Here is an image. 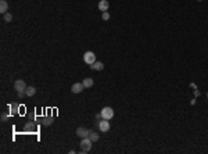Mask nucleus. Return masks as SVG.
<instances>
[{"instance_id": "nucleus-1", "label": "nucleus", "mask_w": 208, "mask_h": 154, "mask_svg": "<svg viewBox=\"0 0 208 154\" xmlns=\"http://www.w3.org/2000/svg\"><path fill=\"white\" fill-rule=\"evenodd\" d=\"M92 139H90L89 136L88 138H82L81 140V149H82V153H88L90 149H92Z\"/></svg>"}, {"instance_id": "nucleus-2", "label": "nucleus", "mask_w": 208, "mask_h": 154, "mask_svg": "<svg viewBox=\"0 0 208 154\" xmlns=\"http://www.w3.org/2000/svg\"><path fill=\"white\" fill-rule=\"evenodd\" d=\"M100 114H101V118L103 119H108V121H110V119L114 117V110H112L111 107H104L103 110L100 111Z\"/></svg>"}, {"instance_id": "nucleus-6", "label": "nucleus", "mask_w": 208, "mask_h": 154, "mask_svg": "<svg viewBox=\"0 0 208 154\" xmlns=\"http://www.w3.org/2000/svg\"><path fill=\"white\" fill-rule=\"evenodd\" d=\"M75 133L79 138H88L90 133V129H86V128H83V126H79V128H76Z\"/></svg>"}, {"instance_id": "nucleus-13", "label": "nucleus", "mask_w": 208, "mask_h": 154, "mask_svg": "<svg viewBox=\"0 0 208 154\" xmlns=\"http://www.w3.org/2000/svg\"><path fill=\"white\" fill-rule=\"evenodd\" d=\"M92 68L94 71H103L104 70V64L101 61H94V63L92 64Z\"/></svg>"}, {"instance_id": "nucleus-16", "label": "nucleus", "mask_w": 208, "mask_h": 154, "mask_svg": "<svg viewBox=\"0 0 208 154\" xmlns=\"http://www.w3.org/2000/svg\"><path fill=\"white\" fill-rule=\"evenodd\" d=\"M89 138L92 139V142H97L99 140V133H96V132H93V131H90V133H89Z\"/></svg>"}, {"instance_id": "nucleus-3", "label": "nucleus", "mask_w": 208, "mask_h": 154, "mask_svg": "<svg viewBox=\"0 0 208 154\" xmlns=\"http://www.w3.org/2000/svg\"><path fill=\"white\" fill-rule=\"evenodd\" d=\"M83 61L86 64H89V65H92V64L96 61V54H94L93 51H86V53L83 54Z\"/></svg>"}, {"instance_id": "nucleus-21", "label": "nucleus", "mask_w": 208, "mask_h": 154, "mask_svg": "<svg viewBox=\"0 0 208 154\" xmlns=\"http://www.w3.org/2000/svg\"><path fill=\"white\" fill-rule=\"evenodd\" d=\"M101 118V114H100V112H99V114H96V119L97 121H99V119Z\"/></svg>"}, {"instance_id": "nucleus-11", "label": "nucleus", "mask_w": 208, "mask_h": 154, "mask_svg": "<svg viewBox=\"0 0 208 154\" xmlns=\"http://www.w3.org/2000/svg\"><path fill=\"white\" fill-rule=\"evenodd\" d=\"M53 122H54L53 117H44V118H42V125H43V126H50V125H53Z\"/></svg>"}, {"instance_id": "nucleus-20", "label": "nucleus", "mask_w": 208, "mask_h": 154, "mask_svg": "<svg viewBox=\"0 0 208 154\" xmlns=\"http://www.w3.org/2000/svg\"><path fill=\"white\" fill-rule=\"evenodd\" d=\"M200 94H201V93H200V90H197V89L194 90V96H196V97H198Z\"/></svg>"}, {"instance_id": "nucleus-19", "label": "nucleus", "mask_w": 208, "mask_h": 154, "mask_svg": "<svg viewBox=\"0 0 208 154\" xmlns=\"http://www.w3.org/2000/svg\"><path fill=\"white\" fill-rule=\"evenodd\" d=\"M7 118H8V115H7L6 112H3V114H1V122H4V121H7Z\"/></svg>"}, {"instance_id": "nucleus-17", "label": "nucleus", "mask_w": 208, "mask_h": 154, "mask_svg": "<svg viewBox=\"0 0 208 154\" xmlns=\"http://www.w3.org/2000/svg\"><path fill=\"white\" fill-rule=\"evenodd\" d=\"M3 15H4V17H3V20H4L6 22H11V21H13V15L10 14V13H6V14H3Z\"/></svg>"}, {"instance_id": "nucleus-5", "label": "nucleus", "mask_w": 208, "mask_h": 154, "mask_svg": "<svg viewBox=\"0 0 208 154\" xmlns=\"http://www.w3.org/2000/svg\"><path fill=\"white\" fill-rule=\"evenodd\" d=\"M99 129H100L101 132H108V131H110V122H108V119L101 118V121H99Z\"/></svg>"}, {"instance_id": "nucleus-22", "label": "nucleus", "mask_w": 208, "mask_h": 154, "mask_svg": "<svg viewBox=\"0 0 208 154\" xmlns=\"http://www.w3.org/2000/svg\"><path fill=\"white\" fill-rule=\"evenodd\" d=\"M207 99H208V92H207Z\"/></svg>"}, {"instance_id": "nucleus-14", "label": "nucleus", "mask_w": 208, "mask_h": 154, "mask_svg": "<svg viewBox=\"0 0 208 154\" xmlns=\"http://www.w3.org/2000/svg\"><path fill=\"white\" fill-rule=\"evenodd\" d=\"M82 84H83V86H85V89H88V88H92V86L94 85V82H93L92 78H85L82 81Z\"/></svg>"}, {"instance_id": "nucleus-15", "label": "nucleus", "mask_w": 208, "mask_h": 154, "mask_svg": "<svg viewBox=\"0 0 208 154\" xmlns=\"http://www.w3.org/2000/svg\"><path fill=\"white\" fill-rule=\"evenodd\" d=\"M35 93H36V89L34 86H27V89H25V94L27 96H34Z\"/></svg>"}, {"instance_id": "nucleus-10", "label": "nucleus", "mask_w": 208, "mask_h": 154, "mask_svg": "<svg viewBox=\"0 0 208 154\" xmlns=\"http://www.w3.org/2000/svg\"><path fill=\"white\" fill-rule=\"evenodd\" d=\"M7 10H8V3H7L6 0H0V13L6 14Z\"/></svg>"}, {"instance_id": "nucleus-7", "label": "nucleus", "mask_w": 208, "mask_h": 154, "mask_svg": "<svg viewBox=\"0 0 208 154\" xmlns=\"http://www.w3.org/2000/svg\"><path fill=\"white\" fill-rule=\"evenodd\" d=\"M83 89H85V86H83L82 82H75V84L71 86V92H72V93H75V94L81 93Z\"/></svg>"}, {"instance_id": "nucleus-9", "label": "nucleus", "mask_w": 208, "mask_h": 154, "mask_svg": "<svg viewBox=\"0 0 208 154\" xmlns=\"http://www.w3.org/2000/svg\"><path fill=\"white\" fill-rule=\"evenodd\" d=\"M8 110H10V114H11V115H15V114H18V111H20V105H18V103H11V104L8 105Z\"/></svg>"}, {"instance_id": "nucleus-8", "label": "nucleus", "mask_w": 208, "mask_h": 154, "mask_svg": "<svg viewBox=\"0 0 208 154\" xmlns=\"http://www.w3.org/2000/svg\"><path fill=\"white\" fill-rule=\"evenodd\" d=\"M97 7L100 11H108V7H110V3H108V0H100L99 1V4H97Z\"/></svg>"}, {"instance_id": "nucleus-12", "label": "nucleus", "mask_w": 208, "mask_h": 154, "mask_svg": "<svg viewBox=\"0 0 208 154\" xmlns=\"http://www.w3.org/2000/svg\"><path fill=\"white\" fill-rule=\"evenodd\" d=\"M35 129H36V128H35L34 121H29V122H27V124H25V126H24V131H25V132H29V131H31V132H34Z\"/></svg>"}, {"instance_id": "nucleus-4", "label": "nucleus", "mask_w": 208, "mask_h": 154, "mask_svg": "<svg viewBox=\"0 0 208 154\" xmlns=\"http://www.w3.org/2000/svg\"><path fill=\"white\" fill-rule=\"evenodd\" d=\"M14 89L18 92H25L27 89V84H25V81H22V79H17L15 82H14Z\"/></svg>"}, {"instance_id": "nucleus-18", "label": "nucleus", "mask_w": 208, "mask_h": 154, "mask_svg": "<svg viewBox=\"0 0 208 154\" xmlns=\"http://www.w3.org/2000/svg\"><path fill=\"white\" fill-rule=\"evenodd\" d=\"M101 18H103L104 21H108V20H110V13H108V11H103V15H101Z\"/></svg>"}, {"instance_id": "nucleus-23", "label": "nucleus", "mask_w": 208, "mask_h": 154, "mask_svg": "<svg viewBox=\"0 0 208 154\" xmlns=\"http://www.w3.org/2000/svg\"><path fill=\"white\" fill-rule=\"evenodd\" d=\"M197 1H201V0H197Z\"/></svg>"}]
</instances>
